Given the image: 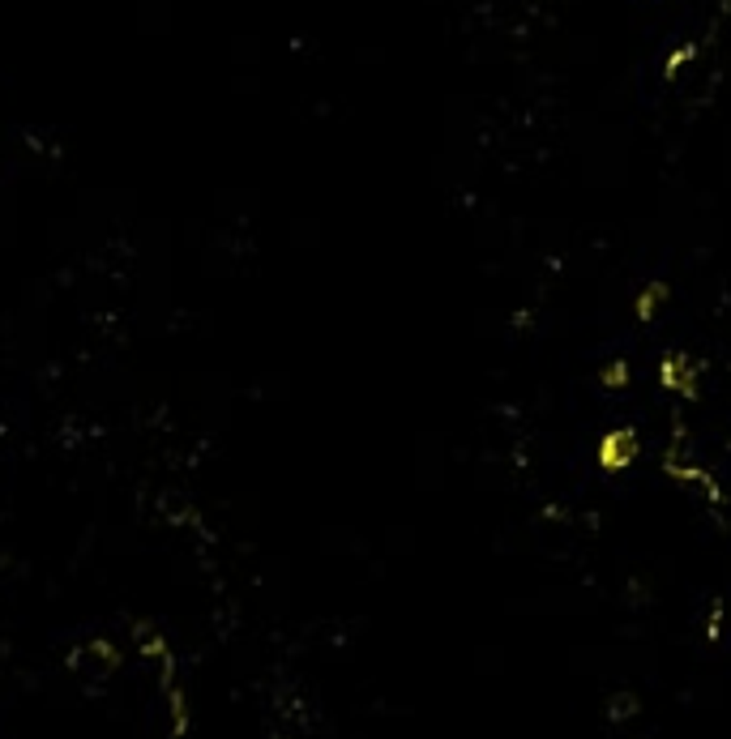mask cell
<instances>
[{
  "label": "cell",
  "mask_w": 731,
  "mask_h": 739,
  "mask_svg": "<svg viewBox=\"0 0 731 739\" xmlns=\"http://www.w3.org/2000/svg\"><path fill=\"white\" fill-rule=\"evenodd\" d=\"M65 671L82 683L86 693H99L103 683L120 671V650H116L107 637H90V642L73 645V654L65 658Z\"/></svg>",
  "instance_id": "obj_2"
},
{
  "label": "cell",
  "mask_w": 731,
  "mask_h": 739,
  "mask_svg": "<svg viewBox=\"0 0 731 739\" xmlns=\"http://www.w3.org/2000/svg\"><path fill=\"white\" fill-rule=\"evenodd\" d=\"M642 453H646V440H642V432H637L633 423H612V428H604L599 440H594V466L604 474L633 471V466L642 461Z\"/></svg>",
  "instance_id": "obj_3"
},
{
  "label": "cell",
  "mask_w": 731,
  "mask_h": 739,
  "mask_svg": "<svg viewBox=\"0 0 731 739\" xmlns=\"http://www.w3.org/2000/svg\"><path fill=\"white\" fill-rule=\"evenodd\" d=\"M706 368L710 363L689 347H663L655 359V385L663 398H672L680 406H697L706 393Z\"/></svg>",
  "instance_id": "obj_1"
},
{
  "label": "cell",
  "mask_w": 731,
  "mask_h": 739,
  "mask_svg": "<svg viewBox=\"0 0 731 739\" xmlns=\"http://www.w3.org/2000/svg\"><path fill=\"white\" fill-rule=\"evenodd\" d=\"M667 304H672V282L659 278V274L642 278L637 287H633V299H629L633 325H637V329H655L659 317L667 312Z\"/></svg>",
  "instance_id": "obj_4"
},
{
  "label": "cell",
  "mask_w": 731,
  "mask_h": 739,
  "mask_svg": "<svg viewBox=\"0 0 731 739\" xmlns=\"http://www.w3.org/2000/svg\"><path fill=\"white\" fill-rule=\"evenodd\" d=\"M633 380H637V372H633L629 355H607V359L594 368V390L604 393V398H620V393H629Z\"/></svg>",
  "instance_id": "obj_5"
},
{
  "label": "cell",
  "mask_w": 731,
  "mask_h": 739,
  "mask_svg": "<svg viewBox=\"0 0 731 739\" xmlns=\"http://www.w3.org/2000/svg\"><path fill=\"white\" fill-rule=\"evenodd\" d=\"M637 714H642L637 688H612V693H607V701H604V723L607 726H629Z\"/></svg>",
  "instance_id": "obj_6"
}]
</instances>
